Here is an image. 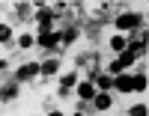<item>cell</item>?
<instances>
[{
  "mask_svg": "<svg viewBox=\"0 0 149 116\" xmlns=\"http://www.w3.org/2000/svg\"><path fill=\"white\" fill-rule=\"evenodd\" d=\"M110 48H113L116 54H122V51L128 48V42H125V39H122V36H113V39H110Z\"/></svg>",
  "mask_w": 149,
  "mask_h": 116,
  "instance_id": "11",
  "label": "cell"
},
{
  "mask_svg": "<svg viewBox=\"0 0 149 116\" xmlns=\"http://www.w3.org/2000/svg\"><path fill=\"white\" fill-rule=\"evenodd\" d=\"M78 95H81L84 101H90V98H95V86H93L90 81H86V83H81V86H78Z\"/></svg>",
  "mask_w": 149,
  "mask_h": 116,
  "instance_id": "8",
  "label": "cell"
},
{
  "mask_svg": "<svg viewBox=\"0 0 149 116\" xmlns=\"http://www.w3.org/2000/svg\"><path fill=\"white\" fill-rule=\"evenodd\" d=\"M134 89H140V92L146 89V74H137V77H134Z\"/></svg>",
  "mask_w": 149,
  "mask_h": 116,
  "instance_id": "17",
  "label": "cell"
},
{
  "mask_svg": "<svg viewBox=\"0 0 149 116\" xmlns=\"http://www.w3.org/2000/svg\"><path fill=\"white\" fill-rule=\"evenodd\" d=\"M18 45H21V48H33V36H27V33H24V36L18 39Z\"/></svg>",
  "mask_w": 149,
  "mask_h": 116,
  "instance_id": "18",
  "label": "cell"
},
{
  "mask_svg": "<svg viewBox=\"0 0 149 116\" xmlns=\"http://www.w3.org/2000/svg\"><path fill=\"white\" fill-rule=\"evenodd\" d=\"M113 86L119 89V92H131V89H134V77H125V74H116V77H113Z\"/></svg>",
  "mask_w": 149,
  "mask_h": 116,
  "instance_id": "3",
  "label": "cell"
},
{
  "mask_svg": "<svg viewBox=\"0 0 149 116\" xmlns=\"http://www.w3.org/2000/svg\"><path fill=\"white\" fill-rule=\"evenodd\" d=\"M74 39H78V30H74V27H69V30H66L63 36H60V42H66V45H72Z\"/></svg>",
  "mask_w": 149,
  "mask_h": 116,
  "instance_id": "13",
  "label": "cell"
},
{
  "mask_svg": "<svg viewBox=\"0 0 149 116\" xmlns=\"http://www.w3.org/2000/svg\"><path fill=\"white\" fill-rule=\"evenodd\" d=\"M48 116H63V113H60V110H51V113H48Z\"/></svg>",
  "mask_w": 149,
  "mask_h": 116,
  "instance_id": "20",
  "label": "cell"
},
{
  "mask_svg": "<svg viewBox=\"0 0 149 116\" xmlns=\"http://www.w3.org/2000/svg\"><path fill=\"white\" fill-rule=\"evenodd\" d=\"M9 39H12V30L6 24H0V42H9Z\"/></svg>",
  "mask_w": 149,
  "mask_h": 116,
  "instance_id": "16",
  "label": "cell"
},
{
  "mask_svg": "<svg viewBox=\"0 0 149 116\" xmlns=\"http://www.w3.org/2000/svg\"><path fill=\"white\" fill-rule=\"evenodd\" d=\"M57 42H60L57 33H42V36H39V45H42V48H54Z\"/></svg>",
  "mask_w": 149,
  "mask_h": 116,
  "instance_id": "10",
  "label": "cell"
},
{
  "mask_svg": "<svg viewBox=\"0 0 149 116\" xmlns=\"http://www.w3.org/2000/svg\"><path fill=\"white\" fill-rule=\"evenodd\" d=\"M36 21H39V27H42V33H51V12H45V9H39V15H36Z\"/></svg>",
  "mask_w": 149,
  "mask_h": 116,
  "instance_id": "6",
  "label": "cell"
},
{
  "mask_svg": "<svg viewBox=\"0 0 149 116\" xmlns=\"http://www.w3.org/2000/svg\"><path fill=\"white\" fill-rule=\"evenodd\" d=\"M33 74H39V63H27V66L18 69V81H30Z\"/></svg>",
  "mask_w": 149,
  "mask_h": 116,
  "instance_id": "5",
  "label": "cell"
},
{
  "mask_svg": "<svg viewBox=\"0 0 149 116\" xmlns=\"http://www.w3.org/2000/svg\"><path fill=\"white\" fill-rule=\"evenodd\" d=\"M93 101H95V110H107L110 104H113V98H110L107 92H95V98H93Z\"/></svg>",
  "mask_w": 149,
  "mask_h": 116,
  "instance_id": "7",
  "label": "cell"
},
{
  "mask_svg": "<svg viewBox=\"0 0 149 116\" xmlns=\"http://www.w3.org/2000/svg\"><path fill=\"white\" fill-rule=\"evenodd\" d=\"M15 92H18L15 86H6V89H3V98H15Z\"/></svg>",
  "mask_w": 149,
  "mask_h": 116,
  "instance_id": "19",
  "label": "cell"
},
{
  "mask_svg": "<svg viewBox=\"0 0 149 116\" xmlns=\"http://www.w3.org/2000/svg\"><path fill=\"white\" fill-rule=\"evenodd\" d=\"M128 116H149V110H146V104H134L128 110Z\"/></svg>",
  "mask_w": 149,
  "mask_h": 116,
  "instance_id": "14",
  "label": "cell"
},
{
  "mask_svg": "<svg viewBox=\"0 0 149 116\" xmlns=\"http://www.w3.org/2000/svg\"><path fill=\"white\" fill-rule=\"evenodd\" d=\"M146 42H149V33L143 30V36L137 39V42H131V45H128V54H134V57H140L143 51H146Z\"/></svg>",
  "mask_w": 149,
  "mask_h": 116,
  "instance_id": "4",
  "label": "cell"
},
{
  "mask_svg": "<svg viewBox=\"0 0 149 116\" xmlns=\"http://www.w3.org/2000/svg\"><path fill=\"white\" fill-rule=\"evenodd\" d=\"M72 86H74V72L66 74L63 81H60V95H66V89H72Z\"/></svg>",
  "mask_w": 149,
  "mask_h": 116,
  "instance_id": "12",
  "label": "cell"
},
{
  "mask_svg": "<svg viewBox=\"0 0 149 116\" xmlns=\"http://www.w3.org/2000/svg\"><path fill=\"white\" fill-rule=\"evenodd\" d=\"M140 21H143V18L137 15V12H125V15H119L113 24H116L119 30H134V27H140Z\"/></svg>",
  "mask_w": 149,
  "mask_h": 116,
  "instance_id": "1",
  "label": "cell"
},
{
  "mask_svg": "<svg viewBox=\"0 0 149 116\" xmlns=\"http://www.w3.org/2000/svg\"><path fill=\"white\" fill-rule=\"evenodd\" d=\"M95 81H98V86H102V89H110V86H113V81L104 77V74H95Z\"/></svg>",
  "mask_w": 149,
  "mask_h": 116,
  "instance_id": "15",
  "label": "cell"
},
{
  "mask_svg": "<svg viewBox=\"0 0 149 116\" xmlns=\"http://www.w3.org/2000/svg\"><path fill=\"white\" fill-rule=\"evenodd\" d=\"M57 69H60V63H57V60H45L42 66H39V72H42L45 77H51V74H57Z\"/></svg>",
  "mask_w": 149,
  "mask_h": 116,
  "instance_id": "9",
  "label": "cell"
},
{
  "mask_svg": "<svg viewBox=\"0 0 149 116\" xmlns=\"http://www.w3.org/2000/svg\"><path fill=\"white\" fill-rule=\"evenodd\" d=\"M74 116H84V113H74Z\"/></svg>",
  "mask_w": 149,
  "mask_h": 116,
  "instance_id": "21",
  "label": "cell"
},
{
  "mask_svg": "<svg viewBox=\"0 0 149 116\" xmlns=\"http://www.w3.org/2000/svg\"><path fill=\"white\" fill-rule=\"evenodd\" d=\"M134 60H137V57H134V54H128V51H122V54L113 60V63H110V72H113V74H119L122 69H125V66H131V63Z\"/></svg>",
  "mask_w": 149,
  "mask_h": 116,
  "instance_id": "2",
  "label": "cell"
}]
</instances>
